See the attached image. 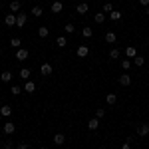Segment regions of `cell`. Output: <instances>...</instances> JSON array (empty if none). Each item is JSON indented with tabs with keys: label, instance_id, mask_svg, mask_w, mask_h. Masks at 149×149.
<instances>
[{
	"label": "cell",
	"instance_id": "6da1fadb",
	"mask_svg": "<svg viewBox=\"0 0 149 149\" xmlns=\"http://www.w3.org/2000/svg\"><path fill=\"white\" fill-rule=\"evenodd\" d=\"M137 135L147 137V135H149V123H139V125H137Z\"/></svg>",
	"mask_w": 149,
	"mask_h": 149
},
{
	"label": "cell",
	"instance_id": "7a4b0ae2",
	"mask_svg": "<svg viewBox=\"0 0 149 149\" xmlns=\"http://www.w3.org/2000/svg\"><path fill=\"white\" fill-rule=\"evenodd\" d=\"M26 22H28V16H26L24 12H20V14H16V26H20V28H22V26H24Z\"/></svg>",
	"mask_w": 149,
	"mask_h": 149
},
{
	"label": "cell",
	"instance_id": "3957f363",
	"mask_svg": "<svg viewBox=\"0 0 149 149\" xmlns=\"http://www.w3.org/2000/svg\"><path fill=\"white\" fill-rule=\"evenodd\" d=\"M88 10H90L88 2H80V4L76 6V12H78V14H88Z\"/></svg>",
	"mask_w": 149,
	"mask_h": 149
},
{
	"label": "cell",
	"instance_id": "277c9868",
	"mask_svg": "<svg viewBox=\"0 0 149 149\" xmlns=\"http://www.w3.org/2000/svg\"><path fill=\"white\" fill-rule=\"evenodd\" d=\"M52 72H54V68L50 64H42V68H40V74L42 76H52Z\"/></svg>",
	"mask_w": 149,
	"mask_h": 149
},
{
	"label": "cell",
	"instance_id": "5b68a950",
	"mask_svg": "<svg viewBox=\"0 0 149 149\" xmlns=\"http://www.w3.org/2000/svg\"><path fill=\"white\" fill-rule=\"evenodd\" d=\"M131 84V76L129 74H121L119 76V86H129Z\"/></svg>",
	"mask_w": 149,
	"mask_h": 149
},
{
	"label": "cell",
	"instance_id": "8992f818",
	"mask_svg": "<svg viewBox=\"0 0 149 149\" xmlns=\"http://www.w3.org/2000/svg\"><path fill=\"white\" fill-rule=\"evenodd\" d=\"M14 131H16V125L10 123V121H6V123H4V133H6V135H12Z\"/></svg>",
	"mask_w": 149,
	"mask_h": 149
},
{
	"label": "cell",
	"instance_id": "52a82bcc",
	"mask_svg": "<svg viewBox=\"0 0 149 149\" xmlns=\"http://www.w3.org/2000/svg\"><path fill=\"white\" fill-rule=\"evenodd\" d=\"M64 10V4H62V2H52V12H54V14H60V12Z\"/></svg>",
	"mask_w": 149,
	"mask_h": 149
},
{
	"label": "cell",
	"instance_id": "ba28073f",
	"mask_svg": "<svg viewBox=\"0 0 149 149\" xmlns=\"http://www.w3.org/2000/svg\"><path fill=\"white\" fill-rule=\"evenodd\" d=\"M4 22H6V26H16V14H8L6 18H4Z\"/></svg>",
	"mask_w": 149,
	"mask_h": 149
},
{
	"label": "cell",
	"instance_id": "9c48e42d",
	"mask_svg": "<svg viewBox=\"0 0 149 149\" xmlns=\"http://www.w3.org/2000/svg\"><path fill=\"white\" fill-rule=\"evenodd\" d=\"M56 46H58V48H66V46H68L66 36H58V38H56Z\"/></svg>",
	"mask_w": 149,
	"mask_h": 149
},
{
	"label": "cell",
	"instance_id": "30bf717a",
	"mask_svg": "<svg viewBox=\"0 0 149 149\" xmlns=\"http://www.w3.org/2000/svg\"><path fill=\"white\" fill-rule=\"evenodd\" d=\"M20 8H22V4H20L18 0H12V2H10V12H12V14H16Z\"/></svg>",
	"mask_w": 149,
	"mask_h": 149
},
{
	"label": "cell",
	"instance_id": "8fae6325",
	"mask_svg": "<svg viewBox=\"0 0 149 149\" xmlns=\"http://www.w3.org/2000/svg\"><path fill=\"white\" fill-rule=\"evenodd\" d=\"M0 81H2V84L12 81V74H10V72H2V74H0Z\"/></svg>",
	"mask_w": 149,
	"mask_h": 149
},
{
	"label": "cell",
	"instance_id": "7c38bea8",
	"mask_svg": "<svg viewBox=\"0 0 149 149\" xmlns=\"http://www.w3.org/2000/svg\"><path fill=\"white\" fill-rule=\"evenodd\" d=\"M18 76H20V80L28 81V80H30V70H28V68H22V70H20V74H18Z\"/></svg>",
	"mask_w": 149,
	"mask_h": 149
},
{
	"label": "cell",
	"instance_id": "4fadbf2b",
	"mask_svg": "<svg viewBox=\"0 0 149 149\" xmlns=\"http://www.w3.org/2000/svg\"><path fill=\"white\" fill-rule=\"evenodd\" d=\"M16 58H18V60H26V58H28V50H26V48L16 50Z\"/></svg>",
	"mask_w": 149,
	"mask_h": 149
},
{
	"label": "cell",
	"instance_id": "5bb4252c",
	"mask_svg": "<svg viewBox=\"0 0 149 149\" xmlns=\"http://www.w3.org/2000/svg\"><path fill=\"white\" fill-rule=\"evenodd\" d=\"M54 143H56V145H64V143H66L64 133H56V135H54Z\"/></svg>",
	"mask_w": 149,
	"mask_h": 149
},
{
	"label": "cell",
	"instance_id": "9a60e30c",
	"mask_svg": "<svg viewBox=\"0 0 149 149\" xmlns=\"http://www.w3.org/2000/svg\"><path fill=\"white\" fill-rule=\"evenodd\" d=\"M125 56H127V58H135V56H137V50H135V46H127V48H125Z\"/></svg>",
	"mask_w": 149,
	"mask_h": 149
},
{
	"label": "cell",
	"instance_id": "2e32d148",
	"mask_svg": "<svg viewBox=\"0 0 149 149\" xmlns=\"http://www.w3.org/2000/svg\"><path fill=\"white\" fill-rule=\"evenodd\" d=\"M88 54H90V48H88V46H84V44H81V46L78 48V56H80V58H86Z\"/></svg>",
	"mask_w": 149,
	"mask_h": 149
},
{
	"label": "cell",
	"instance_id": "e0dca14e",
	"mask_svg": "<svg viewBox=\"0 0 149 149\" xmlns=\"http://www.w3.org/2000/svg\"><path fill=\"white\" fill-rule=\"evenodd\" d=\"M88 127H90V129H97V127H100V119H97V117H92V119H90V121H88Z\"/></svg>",
	"mask_w": 149,
	"mask_h": 149
},
{
	"label": "cell",
	"instance_id": "ac0fdd59",
	"mask_svg": "<svg viewBox=\"0 0 149 149\" xmlns=\"http://www.w3.org/2000/svg\"><path fill=\"white\" fill-rule=\"evenodd\" d=\"M105 42H107V44H115V42H117V36H115L113 32H107V34H105Z\"/></svg>",
	"mask_w": 149,
	"mask_h": 149
},
{
	"label": "cell",
	"instance_id": "d6986e66",
	"mask_svg": "<svg viewBox=\"0 0 149 149\" xmlns=\"http://www.w3.org/2000/svg\"><path fill=\"white\" fill-rule=\"evenodd\" d=\"M34 90H36V84H34V81H26V84H24V92L32 93Z\"/></svg>",
	"mask_w": 149,
	"mask_h": 149
},
{
	"label": "cell",
	"instance_id": "ffe728a7",
	"mask_svg": "<svg viewBox=\"0 0 149 149\" xmlns=\"http://www.w3.org/2000/svg\"><path fill=\"white\" fill-rule=\"evenodd\" d=\"M10 46L16 48V50H20V48H22V40H20V38H12V40H10Z\"/></svg>",
	"mask_w": 149,
	"mask_h": 149
},
{
	"label": "cell",
	"instance_id": "44dd1931",
	"mask_svg": "<svg viewBox=\"0 0 149 149\" xmlns=\"http://www.w3.org/2000/svg\"><path fill=\"white\" fill-rule=\"evenodd\" d=\"M10 113H12V107H10V105H2V107H0V115L8 117Z\"/></svg>",
	"mask_w": 149,
	"mask_h": 149
},
{
	"label": "cell",
	"instance_id": "7402d4cb",
	"mask_svg": "<svg viewBox=\"0 0 149 149\" xmlns=\"http://www.w3.org/2000/svg\"><path fill=\"white\" fill-rule=\"evenodd\" d=\"M81 36H84V38H92L93 30H92V28H88V26H84V28H81Z\"/></svg>",
	"mask_w": 149,
	"mask_h": 149
},
{
	"label": "cell",
	"instance_id": "603a6c76",
	"mask_svg": "<svg viewBox=\"0 0 149 149\" xmlns=\"http://www.w3.org/2000/svg\"><path fill=\"white\" fill-rule=\"evenodd\" d=\"M48 34H50V30H48L46 26H40V28H38V36H40V38H48Z\"/></svg>",
	"mask_w": 149,
	"mask_h": 149
},
{
	"label": "cell",
	"instance_id": "cb8c5ba5",
	"mask_svg": "<svg viewBox=\"0 0 149 149\" xmlns=\"http://www.w3.org/2000/svg\"><path fill=\"white\" fill-rule=\"evenodd\" d=\"M105 102L109 103V105H115V103H117V95H115V93H107Z\"/></svg>",
	"mask_w": 149,
	"mask_h": 149
},
{
	"label": "cell",
	"instance_id": "d4e9b609",
	"mask_svg": "<svg viewBox=\"0 0 149 149\" xmlns=\"http://www.w3.org/2000/svg\"><path fill=\"white\" fill-rule=\"evenodd\" d=\"M93 20H95L97 24H103L105 22V14H103V12H97V14L93 16Z\"/></svg>",
	"mask_w": 149,
	"mask_h": 149
},
{
	"label": "cell",
	"instance_id": "484cf974",
	"mask_svg": "<svg viewBox=\"0 0 149 149\" xmlns=\"http://www.w3.org/2000/svg\"><path fill=\"white\" fill-rule=\"evenodd\" d=\"M119 54H121V52H119V48H111V50H109V58H111V60H117Z\"/></svg>",
	"mask_w": 149,
	"mask_h": 149
},
{
	"label": "cell",
	"instance_id": "4316f807",
	"mask_svg": "<svg viewBox=\"0 0 149 149\" xmlns=\"http://www.w3.org/2000/svg\"><path fill=\"white\" fill-rule=\"evenodd\" d=\"M133 64H135V66H139V68H141V66H143V64H145V58H143V56H135V58H133Z\"/></svg>",
	"mask_w": 149,
	"mask_h": 149
},
{
	"label": "cell",
	"instance_id": "83f0119b",
	"mask_svg": "<svg viewBox=\"0 0 149 149\" xmlns=\"http://www.w3.org/2000/svg\"><path fill=\"white\" fill-rule=\"evenodd\" d=\"M32 14H34L36 18H40V16L44 14V10H42V6H34V8H32Z\"/></svg>",
	"mask_w": 149,
	"mask_h": 149
},
{
	"label": "cell",
	"instance_id": "f1b7e54d",
	"mask_svg": "<svg viewBox=\"0 0 149 149\" xmlns=\"http://www.w3.org/2000/svg\"><path fill=\"white\" fill-rule=\"evenodd\" d=\"M109 18H111V20H113V22H117V20H121V12H109Z\"/></svg>",
	"mask_w": 149,
	"mask_h": 149
},
{
	"label": "cell",
	"instance_id": "f546056e",
	"mask_svg": "<svg viewBox=\"0 0 149 149\" xmlns=\"http://www.w3.org/2000/svg\"><path fill=\"white\" fill-rule=\"evenodd\" d=\"M64 30H66L68 34H74V32H76V28H74V24H72V22L66 24V26H64Z\"/></svg>",
	"mask_w": 149,
	"mask_h": 149
},
{
	"label": "cell",
	"instance_id": "4dcf8cb0",
	"mask_svg": "<svg viewBox=\"0 0 149 149\" xmlns=\"http://www.w3.org/2000/svg\"><path fill=\"white\" fill-rule=\"evenodd\" d=\"M10 93H12V95H18V93H22V88H20V86H12Z\"/></svg>",
	"mask_w": 149,
	"mask_h": 149
},
{
	"label": "cell",
	"instance_id": "1f68e13d",
	"mask_svg": "<svg viewBox=\"0 0 149 149\" xmlns=\"http://www.w3.org/2000/svg\"><path fill=\"white\" fill-rule=\"evenodd\" d=\"M103 115H105V109H103V107H97V109H95V117H97V119H102Z\"/></svg>",
	"mask_w": 149,
	"mask_h": 149
},
{
	"label": "cell",
	"instance_id": "d6a6232c",
	"mask_svg": "<svg viewBox=\"0 0 149 149\" xmlns=\"http://www.w3.org/2000/svg\"><path fill=\"white\" fill-rule=\"evenodd\" d=\"M102 10H103V12H111V10H113V6H111V2H105V4L102 6Z\"/></svg>",
	"mask_w": 149,
	"mask_h": 149
},
{
	"label": "cell",
	"instance_id": "836d02e7",
	"mask_svg": "<svg viewBox=\"0 0 149 149\" xmlns=\"http://www.w3.org/2000/svg\"><path fill=\"white\" fill-rule=\"evenodd\" d=\"M121 68L129 70V68H131V60H123V62H121Z\"/></svg>",
	"mask_w": 149,
	"mask_h": 149
},
{
	"label": "cell",
	"instance_id": "e575fe53",
	"mask_svg": "<svg viewBox=\"0 0 149 149\" xmlns=\"http://www.w3.org/2000/svg\"><path fill=\"white\" fill-rule=\"evenodd\" d=\"M131 139H133V137H127V141L121 145V149H131Z\"/></svg>",
	"mask_w": 149,
	"mask_h": 149
},
{
	"label": "cell",
	"instance_id": "d590c367",
	"mask_svg": "<svg viewBox=\"0 0 149 149\" xmlns=\"http://www.w3.org/2000/svg\"><path fill=\"white\" fill-rule=\"evenodd\" d=\"M2 149H12V143H10V141H6V143L2 145Z\"/></svg>",
	"mask_w": 149,
	"mask_h": 149
},
{
	"label": "cell",
	"instance_id": "8d00e7d4",
	"mask_svg": "<svg viewBox=\"0 0 149 149\" xmlns=\"http://www.w3.org/2000/svg\"><path fill=\"white\" fill-rule=\"evenodd\" d=\"M16 149H28V143H20V145H18Z\"/></svg>",
	"mask_w": 149,
	"mask_h": 149
},
{
	"label": "cell",
	"instance_id": "74e56055",
	"mask_svg": "<svg viewBox=\"0 0 149 149\" xmlns=\"http://www.w3.org/2000/svg\"><path fill=\"white\" fill-rule=\"evenodd\" d=\"M139 4L141 6H149V0H139Z\"/></svg>",
	"mask_w": 149,
	"mask_h": 149
},
{
	"label": "cell",
	"instance_id": "f35d334b",
	"mask_svg": "<svg viewBox=\"0 0 149 149\" xmlns=\"http://www.w3.org/2000/svg\"><path fill=\"white\" fill-rule=\"evenodd\" d=\"M0 56H2V48H0Z\"/></svg>",
	"mask_w": 149,
	"mask_h": 149
},
{
	"label": "cell",
	"instance_id": "ab89813d",
	"mask_svg": "<svg viewBox=\"0 0 149 149\" xmlns=\"http://www.w3.org/2000/svg\"><path fill=\"white\" fill-rule=\"evenodd\" d=\"M40 149H48V147H40Z\"/></svg>",
	"mask_w": 149,
	"mask_h": 149
},
{
	"label": "cell",
	"instance_id": "60d3db41",
	"mask_svg": "<svg viewBox=\"0 0 149 149\" xmlns=\"http://www.w3.org/2000/svg\"><path fill=\"white\" fill-rule=\"evenodd\" d=\"M147 14H149V6H147Z\"/></svg>",
	"mask_w": 149,
	"mask_h": 149
}]
</instances>
